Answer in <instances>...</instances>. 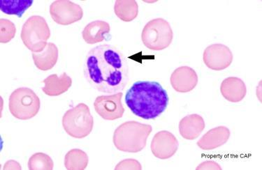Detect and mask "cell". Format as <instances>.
Returning a JSON list of instances; mask_svg holds the SVG:
<instances>
[{
	"mask_svg": "<svg viewBox=\"0 0 262 170\" xmlns=\"http://www.w3.org/2000/svg\"><path fill=\"white\" fill-rule=\"evenodd\" d=\"M84 76L100 92H122L129 83V66L121 52L108 44L93 47L85 57Z\"/></svg>",
	"mask_w": 262,
	"mask_h": 170,
	"instance_id": "cell-1",
	"label": "cell"
},
{
	"mask_svg": "<svg viewBox=\"0 0 262 170\" xmlns=\"http://www.w3.org/2000/svg\"><path fill=\"white\" fill-rule=\"evenodd\" d=\"M167 91L158 82L137 81L128 89L125 103L136 116L155 119L165 112L169 105Z\"/></svg>",
	"mask_w": 262,
	"mask_h": 170,
	"instance_id": "cell-2",
	"label": "cell"
},
{
	"mask_svg": "<svg viewBox=\"0 0 262 170\" xmlns=\"http://www.w3.org/2000/svg\"><path fill=\"white\" fill-rule=\"evenodd\" d=\"M152 131V128L148 124L136 121L126 122L114 131L113 142L117 150L135 154L145 148Z\"/></svg>",
	"mask_w": 262,
	"mask_h": 170,
	"instance_id": "cell-3",
	"label": "cell"
},
{
	"mask_svg": "<svg viewBox=\"0 0 262 170\" xmlns=\"http://www.w3.org/2000/svg\"><path fill=\"white\" fill-rule=\"evenodd\" d=\"M94 120L89 107L85 103H79L67 111L62 117V127L71 137L82 139L93 131Z\"/></svg>",
	"mask_w": 262,
	"mask_h": 170,
	"instance_id": "cell-4",
	"label": "cell"
},
{
	"mask_svg": "<svg viewBox=\"0 0 262 170\" xmlns=\"http://www.w3.org/2000/svg\"><path fill=\"white\" fill-rule=\"evenodd\" d=\"M173 39V30L169 22L161 18L149 21L141 33L143 45L151 51H160L167 48Z\"/></svg>",
	"mask_w": 262,
	"mask_h": 170,
	"instance_id": "cell-5",
	"label": "cell"
},
{
	"mask_svg": "<svg viewBox=\"0 0 262 170\" xmlns=\"http://www.w3.org/2000/svg\"><path fill=\"white\" fill-rule=\"evenodd\" d=\"M9 101L11 114L20 120H28L34 117L41 107L38 95L28 87H20L13 91Z\"/></svg>",
	"mask_w": 262,
	"mask_h": 170,
	"instance_id": "cell-6",
	"label": "cell"
},
{
	"mask_svg": "<svg viewBox=\"0 0 262 170\" xmlns=\"http://www.w3.org/2000/svg\"><path fill=\"white\" fill-rule=\"evenodd\" d=\"M51 30L43 17L32 16L25 22L20 37L24 45L32 53H40L47 45Z\"/></svg>",
	"mask_w": 262,
	"mask_h": 170,
	"instance_id": "cell-7",
	"label": "cell"
},
{
	"mask_svg": "<svg viewBox=\"0 0 262 170\" xmlns=\"http://www.w3.org/2000/svg\"><path fill=\"white\" fill-rule=\"evenodd\" d=\"M51 18L60 26H70L83 18L81 6L69 0H56L50 6Z\"/></svg>",
	"mask_w": 262,
	"mask_h": 170,
	"instance_id": "cell-8",
	"label": "cell"
},
{
	"mask_svg": "<svg viewBox=\"0 0 262 170\" xmlns=\"http://www.w3.org/2000/svg\"><path fill=\"white\" fill-rule=\"evenodd\" d=\"M122 92H118L97 96L94 103L97 113L102 119L108 121H114L122 118L125 112V108L122 103Z\"/></svg>",
	"mask_w": 262,
	"mask_h": 170,
	"instance_id": "cell-9",
	"label": "cell"
},
{
	"mask_svg": "<svg viewBox=\"0 0 262 170\" xmlns=\"http://www.w3.org/2000/svg\"><path fill=\"white\" fill-rule=\"evenodd\" d=\"M233 59L234 56L230 48L221 43L212 44L206 47L203 54L206 66L216 71L228 68L232 64Z\"/></svg>",
	"mask_w": 262,
	"mask_h": 170,
	"instance_id": "cell-10",
	"label": "cell"
},
{
	"mask_svg": "<svg viewBox=\"0 0 262 170\" xmlns=\"http://www.w3.org/2000/svg\"><path fill=\"white\" fill-rule=\"evenodd\" d=\"M179 141L171 132L161 131L157 133L151 142V152L155 157L161 160L169 159L177 154Z\"/></svg>",
	"mask_w": 262,
	"mask_h": 170,
	"instance_id": "cell-11",
	"label": "cell"
},
{
	"mask_svg": "<svg viewBox=\"0 0 262 170\" xmlns=\"http://www.w3.org/2000/svg\"><path fill=\"white\" fill-rule=\"evenodd\" d=\"M170 83L177 92H190L199 83L198 74L189 66H181L172 72Z\"/></svg>",
	"mask_w": 262,
	"mask_h": 170,
	"instance_id": "cell-12",
	"label": "cell"
},
{
	"mask_svg": "<svg viewBox=\"0 0 262 170\" xmlns=\"http://www.w3.org/2000/svg\"><path fill=\"white\" fill-rule=\"evenodd\" d=\"M231 132L226 127H217L203 135L196 144L201 150L210 151L219 148L228 142Z\"/></svg>",
	"mask_w": 262,
	"mask_h": 170,
	"instance_id": "cell-13",
	"label": "cell"
},
{
	"mask_svg": "<svg viewBox=\"0 0 262 170\" xmlns=\"http://www.w3.org/2000/svg\"><path fill=\"white\" fill-rule=\"evenodd\" d=\"M206 124L204 118L198 114H190L180 121V134L187 140H194L202 134Z\"/></svg>",
	"mask_w": 262,
	"mask_h": 170,
	"instance_id": "cell-14",
	"label": "cell"
},
{
	"mask_svg": "<svg viewBox=\"0 0 262 170\" xmlns=\"http://www.w3.org/2000/svg\"><path fill=\"white\" fill-rule=\"evenodd\" d=\"M221 92L224 98L231 103L244 100L247 93V87L244 80L237 77H229L223 80Z\"/></svg>",
	"mask_w": 262,
	"mask_h": 170,
	"instance_id": "cell-15",
	"label": "cell"
},
{
	"mask_svg": "<svg viewBox=\"0 0 262 170\" xmlns=\"http://www.w3.org/2000/svg\"><path fill=\"white\" fill-rule=\"evenodd\" d=\"M45 87L42 88L43 93L49 96H58L67 92L72 85V79L66 72H63L59 77L53 74L43 80Z\"/></svg>",
	"mask_w": 262,
	"mask_h": 170,
	"instance_id": "cell-16",
	"label": "cell"
},
{
	"mask_svg": "<svg viewBox=\"0 0 262 170\" xmlns=\"http://www.w3.org/2000/svg\"><path fill=\"white\" fill-rule=\"evenodd\" d=\"M58 48L54 43H48L43 51L32 53L34 65L39 70L47 71L52 69L58 60Z\"/></svg>",
	"mask_w": 262,
	"mask_h": 170,
	"instance_id": "cell-17",
	"label": "cell"
},
{
	"mask_svg": "<svg viewBox=\"0 0 262 170\" xmlns=\"http://www.w3.org/2000/svg\"><path fill=\"white\" fill-rule=\"evenodd\" d=\"M111 31L108 22L103 20H95L90 22L84 28L82 36L88 44H95L104 41L106 35Z\"/></svg>",
	"mask_w": 262,
	"mask_h": 170,
	"instance_id": "cell-18",
	"label": "cell"
},
{
	"mask_svg": "<svg viewBox=\"0 0 262 170\" xmlns=\"http://www.w3.org/2000/svg\"><path fill=\"white\" fill-rule=\"evenodd\" d=\"M115 14L124 22H131L137 18L139 5L135 0H117L114 5Z\"/></svg>",
	"mask_w": 262,
	"mask_h": 170,
	"instance_id": "cell-19",
	"label": "cell"
},
{
	"mask_svg": "<svg viewBox=\"0 0 262 170\" xmlns=\"http://www.w3.org/2000/svg\"><path fill=\"white\" fill-rule=\"evenodd\" d=\"M89 156L83 151L74 149L64 157V167L68 170H84L89 165Z\"/></svg>",
	"mask_w": 262,
	"mask_h": 170,
	"instance_id": "cell-20",
	"label": "cell"
},
{
	"mask_svg": "<svg viewBox=\"0 0 262 170\" xmlns=\"http://www.w3.org/2000/svg\"><path fill=\"white\" fill-rule=\"evenodd\" d=\"M32 4V0H1L0 9L6 14L15 15L21 18Z\"/></svg>",
	"mask_w": 262,
	"mask_h": 170,
	"instance_id": "cell-21",
	"label": "cell"
},
{
	"mask_svg": "<svg viewBox=\"0 0 262 170\" xmlns=\"http://www.w3.org/2000/svg\"><path fill=\"white\" fill-rule=\"evenodd\" d=\"M53 167V160L45 153H36L29 159L28 169L30 170H52Z\"/></svg>",
	"mask_w": 262,
	"mask_h": 170,
	"instance_id": "cell-22",
	"label": "cell"
},
{
	"mask_svg": "<svg viewBox=\"0 0 262 170\" xmlns=\"http://www.w3.org/2000/svg\"><path fill=\"white\" fill-rule=\"evenodd\" d=\"M16 28L14 23L7 19H0V42L7 43L15 37Z\"/></svg>",
	"mask_w": 262,
	"mask_h": 170,
	"instance_id": "cell-23",
	"label": "cell"
},
{
	"mask_svg": "<svg viewBox=\"0 0 262 170\" xmlns=\"http://www.w3.org/2000/svg\"><path fill=\"white\" fill-rule=\"evenodd\" d=\"M116 170H141L142 166L140 162L133 158L122 160L115 167Z\"/></svg>",
	"mask_w": 262,
	"mask_h": 170,
	"instance_id": "cell-24",
	"label": "cell"
},
{
	"mask_svg": "<svg viewBox=\"0 0 262 170\" xmlns=\"http://www.w3.org/2000/svg\"><path fill=\"white\" fill-rule=\"evenodd\" d=\"M196 170H222L221 166L213 160L203 162L196 168Z\"/></svg>",
	"mask_w": 262,
	"mask_h": 170,
	"instance_id": "cell-25",
	"label": "cell"
},
{
	"mask_svg": "<svg viewBox=\"0 0 262 170\" xmlns=\"http://www.w3.org/2000/svg\"><path fill=\"white\" fill-rule=\"evenodd\" d=\"M21 165L18 162L15 161V160H10L7 161L4 165V170H20Z\"/></svg>",
	"mask_w": 262,
	"mask_h": 170,
	"instance_id": "cell-26",
	"label": "cell"
}]
</instances>
